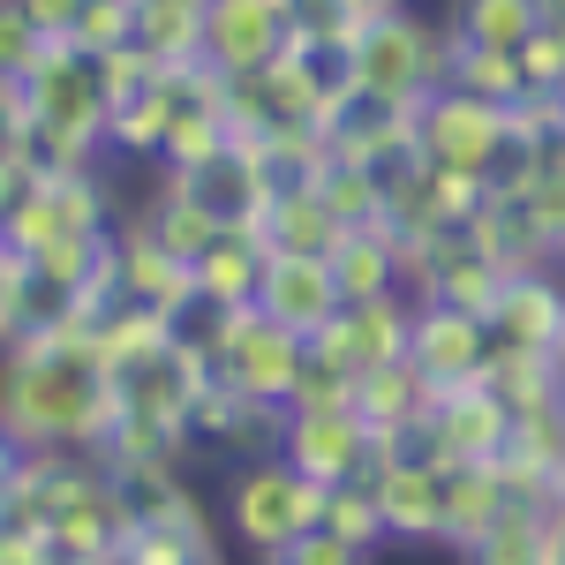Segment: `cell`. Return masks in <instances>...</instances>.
<instances>
[{"label":"cell","mask_w":565,"mask_h":565,"mask_svg":"<svg viewBox=\"0 0 565 565\" xmlns=\"http://www.w3.org/2000/svg\"><path fill=\"white\" fill-rule=\"evenodd\" d=\"M0 423L23 452H106L121 423V385L98 362L90 324H45L0 354Z\"/></svg>","instance_id":"obj_1"},{"label":"cell","mask_w":565,"mask_h":565,"mask_svg":"<svg viewBox=\"0 0 565 565\" xmlns=\"http://www.w3.org/2000/svg\"><path fill=\"white\" fill-rule=\"evenodd\" d=\"M452 84V39L445 23L415 15V8H385L370 15L348 45V90L362 106H392V114H415L430 90Z\"/></svg>","instance_id":"obj_2"},{"label":"cell","mask_w":565,"mask_h":565,"mask_svg":"<svg viewBox=\"0 0 565 565\" xmlns=\"http://www.w3.org/2000/svg\"><path fill=\"white\" fill-rule=\"evenodd\" d=\"M317 521H324V482H309L302 468H287L279 452H264V460H234V468H226L218 527H226L234 551L271 558V551H287L295 535H309Z\"/></svg>","instance_id":"obj_3"},{"label":"cell","mask_w":565,"mask_h":565,"mask_svg":"<svg viewBox=\"0 0 565 565\" xmlns=\"http://www.w3.org/2000/svg\"><path fill=\"white\" fill-rule=\"evenodd\" d=\"M415 159L437 167V174H468V181H498L505 167H521L505 106L476 98V90H460V84L430 90L415 106Z\"/></svg>","instance_id":"obj_4"},{"label":"cell","mask_w":565,"mask_h":565,"mask_svg":"<svg viewBox=\"0 0 565 565\" xmlns=\"http://www.w3.org/2000/svg\"><path fill=\"white\" fill-rule=\"evenodd\" d=\"M279 460L324 490H340L377 468V430L354 415V399H295L279 423Z\"/></svg>","instance_id":"obj_5"},{"label":"cell","mask_w":565,"mask_h":565,"mask_svg":"<svg viewBox=\"0 0 565 565\" xmlns=\"http://www.w3.org/2000/svg\"><path fill=\"white\" fill-rule=\"evenodd\" d=\"M295 15L302 0H204V68H218L226 84L264 76L295 45Z\"/></svg>","instance_id":"obj_6"},{"label":"cell","mask_w":565,"mask_h":565,"mask_svg":"<svg viewBox=\"0 0 565 565\" xmlns=\"http://www.w3.org/2000/svg\"><path fill=\"white\" fill-rule=\"evenodd\" d=\"M490 324L476 309H445V302H415V332H407V362L430 392H460V385H482L490 370Z\"/></svg>","instance_id":"obj_7"},{"label":"cell","mask_w":565,"mask_h":565,"mask_svg":"<svg viewBox=\"0 0 565 565\" xmlns=\"http://www.w3.org/2000/svg\"><path fill=\"white\" fill-rule=\"evenodd\" d=\"M377 513H385V551L392 543H445V460L430 452H377Z\"/></svg>","instance_id":"obj_8"},{"label":"cell","mask_w":565,"mask_h":565,"mask_svg":"<svg viewBox=\"0 0 565 565\" xmlns=\"http://www.w3.org/2000/svg\"><path fill=\"white\" fill-rule=\"evenodd\" d=\"M490 348L505 354H558L565 340V271L551 264H535V271H513L505 287H498V302H490Z\"/></svg>","instance_id":"obj_9"},{"label":"cell","mask_w":565,"mask_h":565,"mask_svg":"<svg viewBox=\"0 0 565 565\" xmlns=\"http://www.w3.org/2000/svg\"><path fill=\"white\" fill-rule=\"evenodd\" d=\"M257 309L279 317L287 332L317 340V332L348 309V287H340L332 257H287V249H271V257H264V279H257Z\"/></svg>","instance_id":"obj_10"},{"label":"cell","mask_w":565,"mask_h":565,"mask_svg":"<svg viewBox=\"0 0 565 565\" xmlns=\"http://www.w3.org/2000/svg\"><path fill=\"white\" fill-rule=\"evenodd\" d=\"M430 460H505L513 445V407L490 385H460L430 399V423H423Z\"/></svg>","instance_id":"obj_11"},{"label":"cell","mask_w":565,"mask_h":565,"mask_svg":"<svg viewBox=\"0 0 565 565\" xmlns=\"http://www.w3.org/2000/svg\"><path fill=\"white\" fill-rule=\"evenodd\" d=\"M407 332H415V302L407 295H385V302H348L309 348L332 354L340 370H385V362H407Z\"/></svg>","instance_id":"obj_12"},{"label":"cell","mask_w":565,"mask_h":565,"mask_svg":"<svg viewBox=\"0 0 565 565\" xmlns=\"http://www.w3.org/2000/svg\"><path fill=\"white\" fill-rule=\"evenodd\" d=\"M513 505H521V498H513L505 460H445V551H468V543L490 535Z\"/></svg>","instance_id":"obj_13"},{"label":"cell","mask_w":565,"mask_h":565,"mask_svg":"<svg viewBox=\"0 0 565 565\" xmlns=\"http://www.w3.org/2000/svg\"><path fill=\"white\" fill-rule=\"evenodd\" d=\"M257 234H264V249H287V257H332L348 226L332 218V204L309 181H279L264 218H257Z\"/></svg>","instance_id":"obj_14"},{"label":"cell","mask_w":565,"mask_h":565,"mask_svg":"<svg viewBox=\"0 0 565 565\" xmlns=\"http://www.w3.org/2000/svg\"><path fill=\"white\" fill-rule=\"evenodd\" d=\"M460 558L468 565H565V498L558 505H513Z\"/></svg>","instance_id":"obj_15"},{"label":"cell","mask_w":565,"mask_h":565,"mask_svg":"<svg viewBox=\"0 0 565 565\" xmlns=\"http://www.w3.org/2000/svg\"><path fill=\"white\" fill-rule=\"evenodd\" d=\"M264 234L257 226H226L212 249L196 257V309H234V302H257V279H264Z\"/></svg>","instance_id":"obj_16"},{"label":"cell","mask_w":565,"mask_h":565,"mask_svg":"<svg viewBox=\"0 0 565 565\" xmlns=\"http://www.w3.org/2000/svg\"><path fill=\"white\" fill-rule=\"evenodd\" d=\"M543 23H551L543 0H445V39L482 53H521Z\"/></svg>","instance_id":"obj_17"},{"label":"cell","mask_w":565,"mask_h":565,"mask_svg":"<svg viewBox=\"0 0 565 565\" xmlns=\"http://www.w3.org/2000/svg\"><path fill=\"white\" fill-rule=\"evenodd\" d=\"M136 45L159 68H196L204 61V0H136Z\"/></svg>","instance_id":"obj_18"},{"label":"cell","mask_w":565,"mask_h":565,"mask_svg":"<svg viewBox=\"0 0 565 565\" xmlns=\"http://www.w3.org/2000/svg\"><path fill=\"white\" fill-rule=\"evenodd\" d=\"M324 527L332 535H348L362 551H385V513H377V482H340V490H324Z\"/></svg>","instance_id":"obj_19"},{"label":"cell","mask_w":565,"mask_h":565,"mask_svg":"<svg viewBox=\"0 0 565 565\" xmlns=\"http://www.w3.org/2000/svg\"><path fill=\"white\" fill-rule=\"evenodd\" d=\"M452 84L476 90V98H498V106H513L521 98V53H482V45H452Z\"/></svg>","instance_id":"obj_20"},{"label":"cell","mask_w":565,"mask_h":565,"mask_svg":"<svg viewBox=\"0 0 565 565\" xmlns=\"http://www.w3.org/2000/svg\"><path fill=\"white\" fill-rule=\"evenodd\" d=\"M68 45H76L84 61H106L114 45H136V0H84Z\"/></svg>","instance_id":"obj_21"},{"label":"cell","mask_w":565,"mask_h":565,"mask_svg":"<svg viewBox=\"0 0 565 565\" xmlns=\"http://www.w3.org/2000/svg\"><path fill=\"white\" fill-rule=\"evenodd\" d=\"M257 565H377V551H362V543H348V535H332V527L317 521L309 535H295L287 551H271Z\"/></svg>","instance_id":"obj_22"},{"label":"cell","mask_w":565,"mask_h":565,"mask_svg":"<svg viewBox=\"0 0 565 565\" xmlns=\"http://www.w3.org/2000/svg\"><path fill=\"white\" fill-rule=\"evenodd\" d=\"M521 84L543 90V98H558V90H565V23H558V15L521 45Z\"/></svg>","instance_id":"obj_23"},{"label":"cell","mask_w":565,"mask_h":565,"mask_svg":"<svg viewBox=\"0 0 565 565\" xmlns=\"http://www.w3.org/2000/svg\"><path fill=\"white\" fill-rule=\"evenodd\" d=\"M15 8H23V15L39 23L45 39H68V31H76V8H84V0H15Z\"/></svg>","instance_id":"obj_24"},{"label":"cell","mask_w":565,"mask_h":565,"mask_svg":"<svg viewBox=\"0 0 565 565\" xmlns=\"http://www.w3.org/2000/svg\"><path fill=\"white\" fill-rule=\"evenodd\" d=\"M23 460H31V452H23V437H15L8 423H0V498L15 490V476H23Z\"/></svg>","instance_id":"obj_25"},{"label":"cell","mask_w":565,"mask_h":565,"mask_svg":"<svg viewBox=\"0 0 565 565\" xmlns=\"http://www.w3.org/2000/svg\"><path fill=\"white\" fill-rule=\"evenodd\" d=\"M362 15H385V8H407V0H354Z\"/></svg>","instance_id":"obj_26"},{"label":"cell","mask_w":565,"mask_h":565,"mask_svg":"<svg viewBox=\"0 0 565 565\" xmlns=\"http://www.w3.org/2000/svg\"><path fill=\"white\" fill-rule=\"evenodd\" d=\"M8 257H15V249H8V226H0V264H8Z\"/></svg>","instance_id":"obj_27"},{"label":"cell","mask_w":565,"mask_h":565,"mask_svg":"<svg viewBox=\"0 0 565 565\" xmlns=\"http://www.w3.org/2000/svg\"><path fill=\"white\" fill-rule=\"evenodd\" d=\"M551 15H558V23H565V0H551Z\"/></svg>","instance_id":"obj_28"},{"label":"cell","mask_w":565,"mask_h":565,"mask_svg":"<svg viewBox=\"0 0 565 565\" xmlns=\"http://www.w3.org/2000/svg\"><path fill=\"white\" fill-rule=\"evenodd\" d=\"M53 565H84V558H53Z\"/></svg>","instance_id":"obj_29"},{"label":"cell","mask_w":565,"mask_h":565,"mask_svg":"<svg viewBox=\"0 0 565 565\" xmlns=\"http://www.w3.org/2000/svg\"><path fill=\"white\" fill-rule=\"evenodd\" d=\"M558 106H565V90H558Z\"/></svg>","instance_id":"obj_30"}]
</instances>
